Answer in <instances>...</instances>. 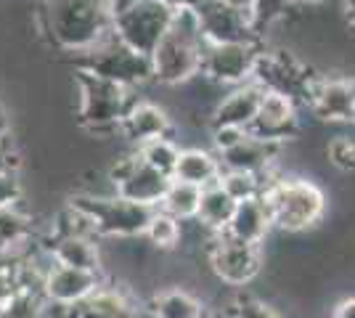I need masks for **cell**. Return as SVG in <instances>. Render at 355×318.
I'll list each match as a JSON object with an SVG mask.
<instances>
[{
  "label": "cell",
  "instance_id": "7402d4cb",
  "mask_svg": "<svg viewBox=\"0 0 355 318\" xmlns=\"http://www.w3.org/2000/svg\"><path fill=\"white\" fill-rule=\"evenodd\" d=\"M220 173L223 165L218 154L207 152V149H180V159H178L173 178L205 188L209 183L220 181Z\"/></svg>",
  "mask_w": 355,
  "mask_h": 318
},
{
  "label": "cell",
  "instance_id": "d6986e66",
  "mask_svg": "<svg viewBox=\"0 0 355 318\" xmlns=\"http://www.w3.org/2000/svg\"><path fill=\"white\" fill-rule=\"evenodd\" d=\"M170 130H173V122L167 117V112L148 101H138L119 127V133L130 143H135V149L154 138H170Z\"/></svg>",
  "mask_w": 355,
  "mask_h": 318
},
{
  "label": "cell",
  "instance_id": "9c48e42d",
  "mask_svg": "<svg viewBox=\"0 0 355 318\" xmlns=\"http://www.w3.org/2000/svg\"><path fill=\"white\" fill-rule=\"evenodd\" d=\"M315 77L318 75H313L311 69L292 53H286V51H266L263 48L252 80L257 85H263L268 93H282V96H289L297 104H308V93H311V85Z\"/></svg>",
  "mask_w": 355,
  "mask_h": 318
},
{
  "label": "cell",
  "instance_id": "ba28073f",
  "mask_svg": "<svg viewBox=\"0 0 355 318\" xmlns=\"http://www.w3.org/2000/svg\"><path fill=\"white\" fill-rule=\"evenodd\" d=\"M263 43H205L202 77L223 88H239L252 82Z\"/></svg>",
  "mask_w": 355,
  "mask_h": 318
},
{
  "label": "cell",
  "instance_id": "44dd1931",
  "mask_svg": "<svg viewBox=\"0 0 355 318\" xmlns=\"http://www.w3.org/2000/svg\"><path fill=\"white\" fill-rule=\"evenodd\" d=\"M270 228H273V218L268 212V204L263 202V197H254L247 202H239L225 233H231L234 239H241V242L263 247Z\"/></svg>",
  "mask_w": 355,
  "mask_h": 318
},
{
  "label": "cell",
  "instance_id": "4dcf8cb0",
  "mask_svg": "<svg viewBox=\"0 0 355 318\" xmlns=\"http://www.w3.org/2000/svg\"><path fill=\"white\" fill-rule=\"evenodd\" d=\"M297 6V0H254V30L263 37L270 24H276L279 19L286 16V11H292Z\"/></svg>",
  "mask_w": 355,
  "mask_h": 318
},
{
  "label": "cell",
  "instance_id": "30bf717a",
  "mask_svg": "<svg viewBox=\"0 0 355 318\" xmlns=\"http://www.w3.org/2000/svg\"><path fill=\"white\" fill-rule=\"evenodd\" d=\"M207 255L215 276L231 287H244L263 271V247L234 239L225 231L212 236Z\"/></svg>",
  "mask_w": 355,
  "mask_h": 318
},
{
  "label": "cell",
  "instance_id": "5bb4252c",
  "mask_svg": "<svg viewBox=\"0 0 355 318\" xmlns=\"http://www.w3.org/2000/svg\"><path fill=\"white\" fill-rule=\"evenodd\" d=\"M250 133L270 143H286L300 136V109L297 101L282 93H266L260 112L252 122Z\"/></svg>",
  "mask_w": 355,
  "mask_h": 318
},
{
  "label": "cell",
  "instance_id": "7bdbcfd3",
  "mask_svg": "<svg viewBox=\"0 0 355 318\" xmlns=\"http://www.w3.org/2000/svg\"><path fill=\"white\" fill-rule=\"evenodd\" d=\"M318 3H324V0H297V6H318Z\"/></svg>",
  "mask_w": 355,
  "mask_h": 318
},
{
  "label": "cell",
  "instance_id": "7c38bea8",
  "mask_svg": "<svg viewBox=\"0 0 355 318\" xmlns=\"http://www.w3.org/2000/svg\"><path fill=\"white\" fill-rule=\"evenodd\" d=\"M109 178L114 183V191L119 197L130 199V202H141V204H151V207L162 204L164 194L173 183L170 175L146 165L138 154L119 159L117 165L112 167Z\"/></svg>",
  "mask_w": 355,
  "mask_h": 318
},
{
  "label": "cell",
  "instance_id": "1f68e13d",
  "mask_svg": "<svg viewBox=\"0 0 355 318\" xmlns=\"http://www.w3.org/2000/svg\"><path fill=\"white\" fill-rule=\"evenodd\" d=\"M228 316L231 318H286L282 316L276 308H270L268 303L250 297V294H239L234 303L228 305Z\"/></svg>",
  "mask_w": 355,
  "mask_h": 318
},
{
  "label": "cell",
  "instance_id": "4fadbf2b",
  "mask_svg": "<svg viewBox=\"0 0 355 318\" xmlns=\"http://www.w3.org/2000/svg\"><path fill=\"white\" fill-rule=\"evenodd\" d=\"M308 109L324 122H355V77H326L313 80Z\"/></svg>",
  "mask_w": 355,
  "mask_h": 318
},
{
  "label": "cell",
  "instance_id": "8d00e7d4",
  "mask_svg": "<svg viewBox=\"0 0 355 318\" xmlns=\"http://www.w3.org/2000/svg\"><path fill=\"white\" fill-rule=\"evenodd\" d=\"M159 3L173 8V11H196L202 0H159Z\"/></svg>",
  "mask_w": 355,
  "mask_h": 318
},
{
  "label": "cell",
  "instance_id": "f546056e",
  "mask_svg": "<svg viewBox=\"0 0 355 318\" xmlns=\"http://www.w3.org/2000/svg\"><path fill=\"white\" fill-rule=\"evenodd\" d=\"M27 236H30V223L24 215H19L16 207L0 210V252H11Z\"/></svg>",
  "mask_w": 355,
  "mask_h": 318
},
{
  "label": "cell",
  "instance_id": "ffe728a7",
  "mask_svg": "<svg viewBox=\"0 0 355 318\" xmlns=\"http://www.w3.org/2000/svg\"><path fill=\"white\" fill-rule=\"evenodd\" d=\"M51 260L61 265H72L83 271H101V255L90 233L83 231H61L51 244Z\"/></svg>",
  "mask_w": 355,
  "mask_h": 318
},
{
  "label": "cell",
  "instance_id": "ee69618b",
  "mask_svg": "<svg viewBox=\"0 0 355 318\" xmlns=\"http://www.w3.org/2000/svg\"><path fill=\"white\" fill-rule=\"evenodd\" d=\"M202 318H207V316H202Z\"/></svg>",
  "mask_w": 355,
  "mask_h": 318
},
{
  "label": "cell",
  "instance_id": "8fae6325",
  "mask_svg": "<svg viewBox=\"0 0 355 318\" xmlns=\"http://www.w3.org/2000/svg\"><path fill=\"white\" fill-rule=\"evenodd\" d=\"M205 43H260L254 19L223 0H202L193 11Z\"/></svg>",
  "mask_w": 355,
  "mask_h": 318
},
{
  "label": "cell",
  "instance_id": "7a4b0ae2",
  "mask_svg": "<svg viewBox=\"0 0 355 318\" xmlns=\"http://www.w3.org/2000/svg\"><path fill=\"white\" fill-rule=\"evenodd\" d=\"M263 202L273 226L297 233L313 228L326 212V194L308 178H282L270 173L263 188Z\"/></svg>",
  "mask_w": 355,
  "mask_h": 318
},
{
  "label": "cell",
  "instance_id": "e0dca14e",
  "mask_svg": "<svg viewBox=\"0 0 355 318\" xmlns=\"http://www.w3.org/2000/svg\"><path fill=\"white\" fill-rule=\"evenodd\" d=\"M266 88L257 85L254 80L252 82H244L239 88H231V91L223 96L220 101L212 109V120L209 125L212 127H239V130H250L257 112H260V104L266 98Z\"/></svg>",
  "mask_w": 355,
  "mask_h": 318
},
{
  "label": "cell",
  "instance_id": "3957f363",
  "mask_svg": "<svg viewBox=\"0 0 355 318\" xmlns=\"http://www.w3.org/2000/svg\"><path fill=\"white\" fill-rule=\"evenodd\" d=\"M205 37L199 32L193 11H178L170 32L151 53L154 80L162 85H183L191 77L202 75Z\"/></svg>",
  "mask_w": 355,
  "mask_h": 318
},
{
  "label": "cell",
  "instance_id": "ab89813d",
  "mask_svg": "<svg viewBox=\"0 0 355 318\" xmlns=\"http://www.w3.org/2000/svg\"><path fill=\"white\" fill-rule=\"evenodd\" d=\"M8 133H11V120H8V112L0 106V141H8Z\"/></svg>",
  "mask_w": 355,
  "mask_h": 318
},
{
  "label": "cell",
  "instance_id": "277c9868",
  "mask_svg": "<svg viewBox=\"0 0 355 318\" xmlns=\"http://www.w3.org/2000/svg\"><path fill=\"white\" fill-rule=\"evenodd\" d=\"M77 56V72H88L101 80H112L125 88H138L148 80H154V67H151V56L138 53L130 48L122 37L114 35V30L104 35L96 46H90Z\"/></svg>",
  "mask_w": 355,
  "mask_h": 318
},
{
  "label": "cell",
  "instance_id": "603a6c76",
  "mask_svg": "<svg viewBox=\"0 0 355 318\" xmlns=\"http://www.w3.org/2000/svg\"><path fill=\"white\" fill-rule=\"evenodd\" d=\"M236 204L239 202L223 188L220 181L209 183V186L202 188V202H199L196 220L207 228V231H212V233H220L231 223V218L236 212Z\"/></svg>",
  "mask_w": 355,
  "mask_h": 318
},
{
  "label": "cell",
  "instance_id": "d590c367",
  "mask_svg": "<svg viewBox=\"0 0 355 318\" xmlns=\"http://www.w3.org/2000/svg\"><path fill=\"white\" fill-rule=\"evenodd\" d=\"M19 170V157L11 149V138L0 141V173H16Z\"/></svg>",
  "mask_w": 355,
  "mask_h": 318
},
{
  "label": "cell",
  "instance_id": "83f0119b",
  "mask_svg": "<svg viewBox=\"0 0 355 318\" xmlns=\"http://www.w3.org/2000/svg\"><path fill=\"white\" fill-rule=\"evenodd\" d=\"M270 175V173H268ZM268 175H254V173H241V170H223L220 186L236 199V202H247V199L263 197Z\"/></svg>",
  "mask_w": 355,
  "mask_h": 318
},
{
  "label": "cell",
  "instance_id": "6da1fadb",
  "mask_svg": "<svg viewBox=\"0 0 355 318\" xmlns=\"http://www.w3.org/2000/svg\"><path fill=\"white\" fill-rule=\"evenodd\" d=\"M45 30L59 48L83 53L112 32L109 0H45Z\"/></svg>",
  "mask_w": 355,
  "mask_h": 318
},
{
  "label": "cell",
  "instance_id": "e575fe53",
  "mask_svg": "<svg viewBox=\"0 0 355 318\" xmlns=\"http://www.w3.org/2000/svg\"><path fill=\"white\" fill-rule=\"evenodd\" d=\"M247 133H250V130H239V127H212V146H215V154L231 149V146L239 143Z\"/></svg>",
  "mask_w": 355,
  "mask_h": 318
},
{
  "label": "cell",
  "instance_id": "52a82bcc",
  "mask_svg": "<svg viewBox=\"0 0 355 318\" xmlns=\"http://www.w3.org/2000/svg\"><path fill=\"white\" fill-rule=\"evenodd\" d=\"M175 14L178 11L162 6L159 0H135L133 6L112 16V30L138 53L151 56L170 32Z\"/></svg>",
  "mask_w": 355,
  "mask_h": 318
},
{
  "label": "cell",
  "instance_id": "836d02e7",
  "mask_svg": "<svg viewBox=\"0 0 355 318\" xmlns=\"http://www.w3.org/2000/svg\"><path fill=\"white\" fill-rule=\"evenodd\" d=\"M21 199V183L16 173H0V210H11Z\"/></svg>",
  "mask_w": 355,
  "mask_h": 318
},
{
  "label": "cell",
  "instance_id": "ac0fdd59",
  "mask_svg": "<svg viewBox=\"0 0 355 318\" xmlns=\"http://www.w3.org/2000/svg\"><path fill=\"white\" fill-rule=\"evenodd\" d=\"M282 154V143H270L263 138H254L252 133L234 143L231 149L218 152L223 170H241V173H254V175H268L273 173V165Z\"/></svg>",
  "mask_w": 355,
  "mask_h": 318
},
{
  "label": "cell",
  "instance_id": "8992f818",
  "mask_svg": "<svg viewBox=\"0 0 355 318\" xmlns=\"http://www.w3.org/2000/svg\"><path fill=\"white\" fill-rule=\"evenodd\" d=\"M72 207L85 220L96 236H119V239H133L146 236L148 223L157 215L159 207L130 202L119 197H74Z\"/></svg>",
  "mask_w": 355,
  "mask_h": 318
},
{
  "label": "cell",
  "instance_id": "484cf974",
  "mask_svg": "<svg viewBox=\"0 0 355 318\" xmlns=\"http://www.w3.org/2000/svg\"><path fill=\"white\" fill-rule=\"evenodd\" d=\"M199 202H202V188L199 186H191V183H183L173 178L162 204H159V210L170 212L178 220H189V218H196Z\"/></svg>",
  "mask_w": 355,
  "mask_h": 318
},
{
  "label": "cell",
  "instance_id": "2e32d148",
  "mask_svg": "<svg viewBox=\"0 0 355 318\" xmlns=\"http://www.w3.org/2000/svg\"><path fill=\"white\" fill-rule=\"evenodd\" d=\"M45 318H141V313L125 292L98 287L83 303L51 305Z\"/></svg>",
  "mask_w": 355,
  "mask_h": 318
},
{
  "label": "cell",
  "instance_id": "4316f807",
  "mask_svg": "<svg viewBox=\"0 0 355 318\" xmlns=\"http://www.w3.org/2000/svg\"><path fill=\"white\" fill-rule=\"evenodd\" d=\"M135 154L151 165L154 170H159L164 175H175V167H178V159H180V149H178L175 143L170 141V138H154V141H146L144 146H138Z\"/></svg>",
  "mask_w": 355,
  "mask_h": 318
},
{
  "label": "cell",
  "instance_id": "f35d334b",
  "mask_svg": "<svg viewBox=\"0 0 355 318\" xmlns=\"http://www.w3.org/2000/svg\"><path fill=\"white\" fill-rule=\"evenodd\" d=\"M223 3H228V6H234L239 11H244V14H250L254 19V0H223Z\"/></svg>",
  "mask_w": 355,
  "mask_h": 318
},
{
  "label": "cell",
  "instance_id": "9a60e30c",
  "mask_svg": "<svg viewBox=\"0 0 355 318\" xmlns=\"http://www.w3.org/2000/svg\"><path fill=\"white\" fill-rule=\"evenodd\" d=\"M101 284V276L96 271H83V268H72V265H61L53 263L48 265L43 279V292L51 305H77L85 297H90Z\"/></svg>",
  "mask_w": 355,
  "mask_h": 318
},
{
  "label": "cell",
  "instance_id": "5b68a950",
  "mask_svg": "<svg viewBox=\"0 0 355 318\" xmlns=\"http://www.w3.org/2000/svg\"><path fill=\"white\" fill-rule=\"evenodd\" d=\"M77 91H80L77 120L90 133L119 130L130 109L138 104L133 88L117 85L112 80H101L88 72H77Z\"/></svg>",
  "mask_w": 355,
  "mask_h": 318
},
{
  "label": "cell",
  "instance_id": "60d3db41",
  "mask_svg": "<svg viewBox=\"0 0 355 318\" xmlns=\"http://www.w3.org/2000/svg\"><path fill=\"white\" fill-rule=\"evenodd\" d=\"M135 0H109V8H112V16L119 14V11H125L128 6H133Z\"/></svg>",
  "mask_w": 355,
  "mask_h": 318
},
{
  "label": "cell",
  "instance_id": "d4e9b609",
  "mask_svg": "<svg viewBox=\"0 0 355 318\" xmlns=\"http://www.w3.org/2000/svg\"><path fill=\"white\" fill-rule=\"evenodd\" d=\"M151 316L154 318H202L205 313V305L199 303L193 294H189L186 289H164L157 292L151 297L148 305Z\"/></svg>",
  "mask_w": 355,
  "mask_h": 318
},
{
  "label": "cell",
  "instance_id": "cb8c5ba5",
  "mask_svg": "<svg viewBox=\"0 0 355 318\" xmlns=\"http://www.w3.org/2000/svg\"><path fill=\"white\" fill-rule=\"evenodd\" d=\"M48 308L51 303L45 297L43 284L30 281L0 303V318H45Z\"/></svg>",
  "mask_w": 355,
  "mask_h": 318
},
{
  "label": "cell",
  "instance_id": "b9f144b4",
  "mask_svg": "<svg viewBox=\"0 0 355 318\" xmlns=\"http://www.w3.org/2000/svg\"><path fill=\"white\" fill-rule=\"evenodd\" d=\"M345 14H347V21L355 32V0H345Z\"/></svg>",
  "mask_w": 355,
  "mask_h": 318
},
{
  "label": "cell",
  "instance_id": "74e56055",
  "mask_svg": "<svg viewBox=\"0 0 355 318\" xmlns=\"http://www.w3.org/2000/svg\"><path fill=\"white\" fill-rule=\"evenodd\" d=\"M331 318H355V297H345V300L334 308V316Z\"/></svg>",
  "mask_w": 355,
  "mask_h": 318
},
{
  "label": "cell",
  "instance_id": "d6a6232c",
  "mask_svg": "<svg viewBox=\"0 0 355 318\" xmlns=\"http://www.w3.org/2000/svg\"><path fill=\"white\" fill-rule=\"evenodd\" d=\"M326 157L342 173H355V138L334 136L326 146Z\"/></svg>",
  "mask_w": 355,
  "mask_h": 318
},
{
  "label": "cell",
  "instance_id": "f1b7e54d",
  "mask_svg": "<svg viewBox=\"0 0 355 318\" xmlns=\"http://www.w3.org/2000/svg\"><path fill=\"white\" fill-rule=\"evenodd\" d=\"M148 242L157 244L159 249H173L178 242H180V220L173 218L170 212L157 210V215L151 218L146 231Z\"/></svg>",
  "mask_w": 355,
  "mask_h": 318
}]
</instances>
